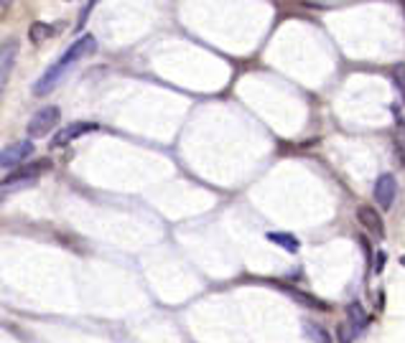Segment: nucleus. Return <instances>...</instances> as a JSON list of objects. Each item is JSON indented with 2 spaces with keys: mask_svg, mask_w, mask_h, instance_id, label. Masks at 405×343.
I'll list each match as a JSON object with an SVG mask.
<instances>
[{
  "mask_svg": "<svg viewBox=\"0 0 405 343\" xmlns=\"http://www.w3.org/2000/svg\"><path fill=\"white\" fill-rule=\"evenodd\" d=\"M97 51V41L95 36H82L79 41H74L72 46H69L67 54L59 59V62L54 64L51 69H46V74L39 79V82L34 84V94L36 97H46L51 94V92L56 90V84L62 82L64 74H67L69 69L74 66L77 62H82V59H87V56H92Z\"/></svg>",
  "mask_w": 405,
  "mask_h": 343,
  "instance_id": "nucleus-1",
  "label": "nucleus"
},
{
  "mask_svg": "<svg viewBox=\"0 0 405 343\" xmlns=\"http://www.w3.org/2000/svg\"><path fill=\"white\" fill-rule=\"evenodd\" d=\"M48 168V160H39V163H31V165H23L18 168L15 173H11L3 183H0V199L11 191H21V188H28V186L34 183L39 176Z\"/></svg>",
  "mask_w": 405,
  "mask_h": 343,
  "instance_id": "nucleus-2",
  "label": "nucleus"
},
{
  "mask_svg": "<svg viewBox=\"0 0 405 343\" xmlns=\"http://www.w3.org/2000/svg\"><path fill=\"white\" fill-rule=\"evenodd\" d=\"M59 117H62L59 107H44V110H39L34 117H31V122H28V135L31 137L48 135V132L59 125Z\"/></svg>",
  "mask_w": 405,
  "mask_h": 343,
  "instance_id": "nucleus-3",
  "label": "nucleus"
},
{
  "mask_svg": "<svg viewBox=\"0 0 405 343\" xmlns=\"http://www.w3.org/2000/svg\"><path fill=\"white\" fill-rule=\"evenodd\" d=\"M31 153H34L31 140H21V143L6 145V148L0 150V168H18Z\"/></svg>",
  "mask_w": 405,
  "mask_h": 343,
  "instance_id": "nucleus-4",
  "label": "nucleus"
},
{
  "mask_svg": "<svg viewBox=\"0 0 405 343\" xmlns=\"http://www.w3.org/2000/svg\"><path fill=\"white\" fill-rule=\"evenodd\" d=\"M18 59V41L15 38H8L0 46V94L6 92V84L11 79V71H13V64Z\"/></svg>",
  "mask_w": 405,
  "mask_h": 343,
  "instance_id": "nucleus-5",
  "label": "nucleus"
},
{
  "mask_svg": "<svg viewBox=\"0 0 405 343\" xmlns=\"http://www.w3.org/2000/svg\"><path fill=\"white\" fill-rule=\"evenodd\" d=\"M395 193H398V183L392 178L390 173H383L375 183V201H378L380 209H390L392 201H395Z\"/></svg>",
  "mask_w": 405,
  "mask_h": 343,
  "instance_id": "nucleus-6",
  "label": "nucleus"
},
{
  "mask_svg": "<svg viewBox=\"0 0 405 343\" xmlns=\"http://www.w3.org/2000/svg\"><path fill=\"white\" fill-rule=\"evenodd\" d=\"M97 130V125L95 122H74V125H67L64 130H59L56 132V137H54V148H62V145H67V143H72V140H77V137H82V135H87V132H95Z\"/></svg>",
  "mask_w": 405,
  "mask_h": 343,
  "instance_id": "nucleus-7",
  "label": "nucleus"
},
{
  "mask_svg": "<svg viewBox=\"0 0 405 343\" xmlns=\"http://www.w3.org/2000/svg\"><path fill=\"white\" fill-rule=\"evenodd\" d=\"M357 219H359V224H362L364 229L370 234H375L378 239H383L385 237V224H383V216H380L372 206H359L357 209Z\"/></svg>",
  "mask_w": 405,
  "mask_h": 343,
  "instance_id": "nucleus-8",
  "label": "nucleus"
},
{
  "mask_svg": "<svg viewBox=\"0 0 405 343\" xmlns=\"http://www.w3.org/2000/svg\"><path fill=\"white\" fill-rule=\"evenodd\" d=\"M395 117H398V112H395ZM392 145H395V155L400 158V165L405 168V122L398 117V127H395V140H392Z\"/></svg>",
  "mask_w": 405,
  "mask_h": 343,
  "instance_id": "nucleus-9",
  "label": "nucleus"
},
{
  "mask_svg": "<svg viewBox=\"0 0 405 343\" xmlns=\"http://www.w3.org/2000/svg\"><path fill=\"white\" fill-rule=\"evenodd\" d=\"M268 239L273 241V244H278V247H283L286 252H298V239H296V237H291V234L270 232Z\"/></svg>",
  "mask_w": 405,
  "mask_h": 343,
  "instance_id": "nucleus-10",
  "label": "nucleus"
},
{
  "mask_svg": "<svg viewBox=\"0 0 405 343\" xmlns=\"http://www.w3.org/2000/svg\"><path fill=\"white\" fill-rule=\"evenodd\" d=\"M303 330H306V336H309L314 343H331V336L321 328V326H319V323L306 321L303 323Z\"/></svg>",
  "mask_w": 405,
  "mask_h": 343,
  "instance_id": "nucleus-11",
  "label": "nucleus"
},
{
  "mask_svg": "<svg viewBox=\"0 0 405 343\" xmlns=\"http://www.w3.org/2000/svg\"><path fill=\"white\" fill-rule=\"evenodd\" d=\"M48 36H54V28L48 26V23H34L31 31H28V38H31L34 43H44Z\"/></svg>",
  "mask_w": 405,
  "mask_h": 343,
  "instance_id": "nucleus-12",
  "label": "nucleus"
},
{
  "mask_svg": "<svg viewBox=\"0 0 405 343\" xmlns=\"http://www.w3.org/2000/svg\"><path fill=\"white\" fill-rule=\"evenodd\" d=\"M347 316L352 318V326H357V328L367 326V321H370V318H367V313H364V310H362V305H359V302H352L350 308H347Z\"/></svg>",
  "mask_w": 405,
  "mask_h": 343,
  "instance_id": "nucleus-13",
  "label": "nucleus"
},
{
  "mask_svg": "<svg viewBox=\"0 0 405 343\" xmlns=\"http://www.w3.org/2000/svg\"><path fill=\"white\" fill-rule=\"evenodd\" d=\"M392 76H395V84H398L400 97H403V104H405V64H395Z\"/></svg>",
  "mask_w": 405,
  "mask_h": 343,
  "instance_id": "nucleus-14",
  "label": "nucleus"
},
{
  "mask_svg": "<svg viewBox=\"0 0 405 343\" xmlns=\"http://www.w3.org/2000/svg\"><path fill=\"white\" fill-rule=\"evenodd\" d=\"M11 3H13V0H0V6H3V8H8Z\"/></svg>",
  "mask_w": 405,
  "mask_h": 343,
  "instance_id": "nucleus-15",
  "label": "nucleus"
},
{
  "mask_svg": "<svg viewBox=\"0 0 405 343\" xmlns=\"http://www.w3.org/2000/svg\"><path fill=\"white\" fill-rule=\"evenodd\" d=\"M400 10H403V15H405V0H400Z\"/></svg>",
  "mask_w": 405,
  "mask_h": 343,
  "instance_id": "nucleus-16",
  "label": "nucleus"
},
{
  "mask_svg": "<svg viewBox=\"0 0 405 343\" xmlns=\"http://www.w3.org/2000/svg\"><path fill=\"white\" fill-rule=\"evenodd\" d=\"M400 265H403V267H405V257H400Z\"/></svg>",
  "mask_w": 405,
  "mask_h": 343,
  "instance_id": "nucleus-17",
  "label": "nucleus"
}]
</instances>
